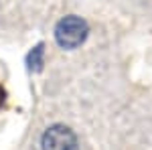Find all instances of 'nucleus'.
Instances as JSON below:
<instances>
[{"mask_svg": "<svg viewBox=\"0 0 152 150\" xmlns=\"http://www.w3.org/2000/svg\"><path fill=\"white\" fill-rule=\"evenodd\" d=\"M43 150H77V138L71 128L55 124L43 134Z\"/></svg>", "mask_w": 152, "mask_h": 150, "instance_id": "obj_2", "label": "nucleus"}, {"mask_svg": "<svg viewBox=\"0 0 152 150\" xmlns=\"http://www.w3.org/2000/svg\"><path fill=\"white\" fill-rule=\"evenodd\" d=\"M4 102H6V91H4V89L0 87V108L4 105Z\"/></svg>", "mask_w": 152, "mask_h": 150, "instance_id": "obj_4", "label": "nucleus"}, {"mask_svg": "<svg viewBox=\"0 0 152 150\" xmlns=\"http://www.w3.org/2000/svg\"><path fill=\"white\" fill-rule=\"evenodd\" d=\"M41 67H43V45H37L28 55V69L39 71Z\"/></svg>", "mask_w": 152, "mask_h": 150, "instance_id": "obj_3", "label": "nucleus"}, {"mask_svg": "<svg viewBox=\"0 0 152 150\" xmlns=\"http://www.w3.org/2000/svg\"><path fill=\"white\" fill-rule=\"evenodd\" d=\"M87 33H89L87 23L79 16H75V14L61 18L55 26V39H57L59 47H63V49L79 47L87 39Z\"/></svg>", "mask_w": 152, "mask_h": 150, "instance_id": "obj_1", "label": "nucleus"}]
</instances>
